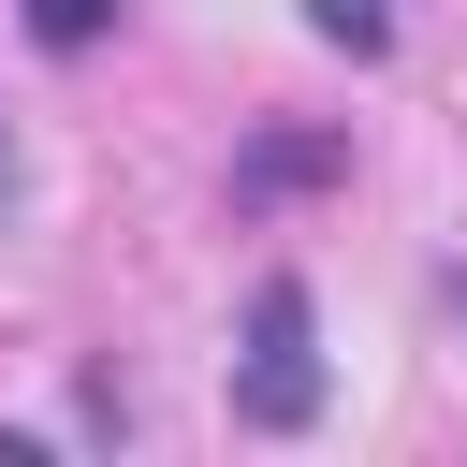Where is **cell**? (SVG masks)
Here are the masks:
<instances>
[{"instance_id":"obj_1","label":"cell","mask_w":467,"mask_h":467,"mask_svg":"<svg viewBox=\"0 0 467 467\" xmlns=\"http://www.w3.org/2000/svg\"><path fill=\"white\" fill-rule=\"evenodd\" d=\"M234 423H248V438H306V423H321L306 277H263V292H248V365H234Z\"/></svg>"},{"instance_id":"obj_2","label":"cell","mask_w":467,"mask_h":467,"mask_svg":"<svg viewBox=\"0 0 467 467\" xmlns=\"http://www.w3.org/2000/svg\"><path fill=\"white\" fill-rule=\"evenodd\" d=\"M321 175H336V146H321V131H277V146L234 161V204H277V190H321Z\"/></svg>"},{"instance_id":"obj_3","label":"cell","mask_w":467,"mask_h":467,"mask_svg":"<svg viewBox=\"0 0 467 467\" xmlns=\"http://www.w3.org/2000/svg\"><path fill=\"white\" fill-rule=\"evenodd\" d=\"M117 29V0H29V44H58V58H88Z\"/></svg>"},{"instance_id":"obj_4","label":"cell","mask_w":467,"mask_h":467,"mask_svg":"<svg viewBox=\"0 0 467 467\" xmlns=\"http://www.w3.org/2000/svg\"><path fill=\"white\" fill-rule=\"evenodd\" d=\"M306 29H321V44H350V58H379V44H394V15H379V0H306Z\"/></svg>"},{"instance_id":"obj_5","label":"cell","mask_w":467,"mask_h":467,"mask_svg":"<svg viewBox=\"0 0 467 467\" xmlns=\"http://www.w3.org/2000/svg\"><path fill=\"white\" fill-rule=\"evenodd\" d=\"M15 204H29V161H15V131H0V219H15Z\"/></svg>"}]
</instances>
